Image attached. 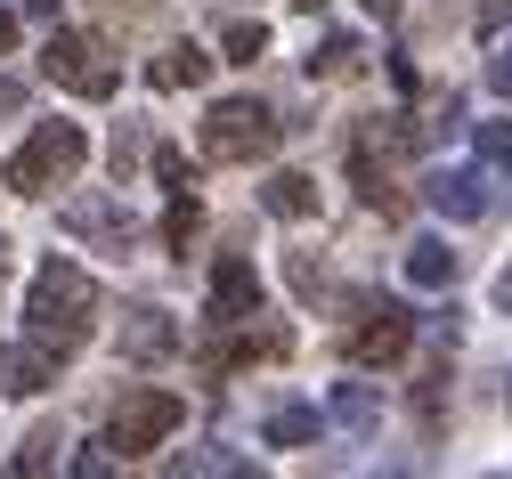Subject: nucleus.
Masks as SVG:
<instances>
[{"instance_id": "1", "label": "nucleus", "mask_w": 512, "mask_h": 479, "mask_svg": "<svg viewBox=\"0 0 512 479\" xmlns=\"http://www.w3.org/2000/svg\"><path fill=\"white\" fill-rule=\"evenodd\" d=\"M90 325H98V285H90V268H74V260H41L33 268V293H25V333L41 341V350H57V358H74L82 341H90Z\"/></svg>"}, {"instance_id": "2", "label": "nucleus", "mask_w": 512, "mask_h": 479, "mask_svg": "<svg viewBox=\"0 0 512 479\" xmlns=\"http://www.w3.org/2000/svg\"><path fill=\"white\" fill-rule=\"evenodd\" d=\"M82 163H90V130H82V122H33L0 179H9L17 195H49V187H66Z\"/></svg>"}, {"instance_id": "3", "label": "nucleus", "mask_w": 512, "mask_h": 479, "mask_svg": "<svg viewBox=\"0 0 512 479\" xmlns=\"http://www.w3.org/2000/svg\"><path fill=\"white\" fill-rule=\"evenodd\" d=\"M277 147V106L269 98H220L204 114V155L212 163H261Z\"/></svg>"}, {"instance_id": "4", "label": "nucleus", "mask_w": 512, "mask_h": 479, "mask_svg": "<svg viewBox=\"0 0 512 479\" xmlns=\"http://www.w3.org/2000/svg\"><path fill=\"white\" fill-rule=\"evenodd\" d=\"M41 74H49L57 90H74V98H114L122 65H114V49H106L98 33H49V41H41Z\"/></svg>"}, {"instance_id": "5", "label": "nucleus", "mask_w": 512, "mask_h": 479, "mask_svg": "<svg viewBox=\"0 0 512 479\" xmlns=\"http://www.w3.org/2000/svg\"><path fill=\"white\" fill-rule=\"evenodd\" d=\"M179 423H187L179 390H131V398H114V415H106V447L114 455H155Z\"/></svg>"}, {"instance_id": "6", "label": "nucleus", "mask_w": 512, "mask_h": 479, "mask_svg": "<svg viewBox=\"0 0 512 479\" xmlns=\"http://www.w3.org/2000/svg\"><path fill=\"white\" fill-rule=\"evenodd\" d=\"M407 341H415V317H407L399 301H374V309H358V325L342 333V350H350V366H399Z\"/></svg>"}, {"instance_id": "7", "label": "nucleus", "mask_w": 512, "mask_h": 479, "mask_svg": "<svg viewBox=\"0 0 512 479\" xmlns=\"http://www.w3.org/2000/svg\"><path fill=\"white\" fill-rule=\"evenodd\" d=\"M212 325H252L261 317V268H252L244 252H220L212 260V301H204Z\"/></svg>"}, {"instance_id": "8", "label": "nucleus", "mask_w": 512, "mask_h": 479, "mask_svg": "<svg viewBox=\"0 0 512 479\" xmlns=\"http://www.w3.org/2000/svg\"><path fill=\"white\" fill-rule=\"evenodd\" d=\"M57 350H41V341L25 333V341H9V350H0V390H17V398H33V390H49L57 382Z\"/></svg>"}, {"instance_id": "9", "label": "nucleus", "mask_w": 512, "mask_h": 479, "mask_svg": "<svg viewBox=\"0 0 512 479\" xmlns=\"http://www.w3.org/2000/svg\"><path fill=\"white\" fill-rule=\"evenodd\" d=\"M171 350H179V325H171L163 309H131V317H122V358L155 366V358H171Z\"/></svg>"}, {"instance_id": "10", "label": "nucleus", "mask_w": 512, "mask_h": 479, "mask_svg": "<svg viewBox=\"0 0 512 479\" xmlns=\"http://www.w3.org/2000/svg\"><path fill=\"white\" fill-rule=\"evenodd\" d=\"M431 212L439 220H480L488 212V179L480 171H439L431 179Z\"/></svg>"}, {"instance_id": "11", "label": "nucleus", "mask_w": 512, "mask_h": 479, "mask_svg": "<svg viewBox=\"0 0 512 479\" xmlns=\"http://www.w3.org/2000/svg\"><path fill=\"white\" fill-rule=\"evenodd\" d=\"M350 171H358V195H366V212H382V220H399V212H407V195L391 187V171L374 163V147H366V139L350 147Z\"/></svg>"}, {"instance_id": "12", "label": "nucleus", "mask_w": 512, "mask_h": 479, "mask_svg": "<svg viewBox=\"0 0 512 479\" xmlns=\"http://www.w3.org/2000/svg\"><path fill=\"white\" fill-rule=\"evenodd\" d=\"M57 220H66V236H106V244H122V236H131V220H122L106 195H74Z\"/></svg>"}, {"instance_id": "13", "label": "nucleus", "mask_w": 512, "mask_h": 479, "mask_svg": "<svg viewBox=\"0 0 512 479\" xmlns=\"http://www.w3.org/2000/svg\"><path fill=\"white\" fill-rule=\"evenodd\" d=\"M204 74H212V57H204L196 41H171V49L155 57V74H147V82H155V90H196Z\"/></svg>"}, {"instance_id": "14", "label": "nucleus", "mask_w": 512, "mask_h": 479, "mask_svg": "<svg viewBox=\"0 0 512 479\" xmlns=\"http://www.w3.org/2000/svg\"><path fill=\"white\" fill-rule=\"evenodd\" d=\"M261 203H269L277 220H309V212H317V179H309V171H277V179L261 187Z\"/></svg>"}, {"instance_id": "15", "label": "nucleus", "mask_w": 512, "mask_h": 479, "mask_svg": "<svg viewBox=\"0 0 512 479\" xmlns=\"http://www.w3.org/2000/svg\"><path fill=\"white\" fill-rule=\"evenodd\" d=\"M447 277H456V252H447L439 236H415V244H407V285L431 293V285H447Z\"/></svg>"}, {"instance_id": "16", "label": "nucleus", "mask_w": 512, "mask_h": 479, "mask_svg": "<svg viewBox=\"0 0 512 479\" xmlns=\"http://www.w3.org/2000/svg\"><path fill=\"white\" fill-rule=\"evenodd\" d=\"M196 228H204V203L187 195V187H171V212H163V244H171V252H187V244H196Z\"/></svg>"}, {"instance_id": "17", "label": "nucleus", "mask_w": 512, "mask_h": 479, "mask_svg": "<svg viewBox=\"0 0 512 479\" xmlns=\"http://www.w3.org/2000/svg\"><path fill=\"white\" fill-rule=\"evenodd\" d=\"M326 415H334V423H350V431H366V423L382 415V398H374L366 382H342V390H334V406H326Z\"/></svg>"}, {"instance_id": "18", "label": "nucleus", "mask_w": 512, "mask_h": 479, "mask_svg": "<svg viewBox=\"0 0 512 479\" xmlns=\"http://www.w3.org/2000/svg\"><path fill=\"white\" fill-rule=\"evenodd\" d=\"M358 57H366V49H358L350 33H334L326 49H309V74H326V82H342V74H358Z\"/></svg>"}, {"instance_id": "19", "label": "nucleus", "mask_w": 512, "mask_h": 479, "mask_svg": "<svg viewBox=\"0 0 512 479\" xmlns=\"http://www.w3.org/2000/svg\"><path fill=\"white\" fill-rule=\"evenodd\" d=\"M301 439H317V406H277L269 415V447H301Z\"/></svg>"}, {"instance_id": "20", "label": "nucleus", "mask_w": 512, "mask_h": 479, "mask_svg": "<svg viewBox=\"0 0 512 479\" xmlns=\"http://www.w3.org/2000/svg\"><path fill=\"white\" fill-rule=\"evenodd\" d=\"M220 49H228L236 65H252V57H261V49H269V25H261V17H236V25L220 33Z\"/></svg>"}, {"instance_id": "21", "label": "nucleus", "mask_w": 512, "mask_h": 479, "mask_svg": "<svg viewBox=\"0 0 512 479\" xmlns=\"http://www.w3.org/2000/svg\"><path fill=\"white\" fill-rule=\"evenodd\" d=\"M66 479H122V455H114V447H74Z\"/></svg>"}, {"instance_id": "22", "label": "nucleus", "mask_w": 512, "mask_h": 479, "mask_svg": "<svg viewBox=\"0 0 512 479\" xmlns=\"http://www.w3.org/2000/svg\"><path fill=\"white\" fill-rule=\"evenodd\" d=\"M49 463H57V431H33V439H25V455H17V471H9V479H49Z\"/></svg>"}, {"instance_id": "23", "label": "nucleus", "mask_w": 512, "mask_h": 479, "mask_svg": "<svg viewBox=\"0 0 512 479\" xmlns=\"http://www.w3.org/2000/svg\"><path fill=\"white\" fill-rule=\"evenodd\" d=\"M480 163H512V122H480Z\"/></svg>"}, {"instance_id": "24", "label": "nucleus", "mask_w": 512, "mask_h": 479, "mask_svg": "<svg viewBox=\"0 0 512 479\" xmlns=\"http://www.w3.org/2000/svg\"><path fill=\"white\" fill-rule=\"evenodd\" d=\"M488 90L512 98V41H496V57H488Z\"/></svg>"}, {"instance_id": "25", "label": "nucleus", "mask_w": 512, "mask_h": 479, "mask_svg": "<svg viewBox=\"0 0 512 479\" xmlns=\"http://www.w3.org/2000/svg\"><path fill=\"white\" fill-rule=\"evenodd\" d=\"M17 49V9H0V57Z\"/></svg>"}, {"instance_id": "26", "label": "nucleus", "mask_w": 512, "mask_h": 479, "mask_svg": "<svg viewBox=\"0 0 512 479\" xmlns=\"http://www.w3.org/2000/svg\"><path fill=\"white\" fill-rule=\"evenodd\" d=\"M17 106H25V90H17V82H0V114H17Z\"/></svg>"}, {"instance_id": "27", "label": "nucleus", "mask_w": 512, "mask_h": 479, "mask_svg": "<svg viewBox=\"0 0 512 479\" xmlns=\"http://www.w3.org/2000/svg\"><path fill=\"white\" fill-rule=\"evenodd\" d=\"M496 309H512V268H504V277H496Z\"/></svg>"}, {"instance_id": "28", "label": "nucleus", "mask_w": 512, "mask_h": 479, "mask_svg": "<svg viewBox=\"0 0 512 479\" xmlns=\"http://www.w3.org/2000/svg\"><path fill=\"white\" fill-rule=\"evenodd\" d=\"M366 17H399V0H366Z\"/></svg>"}, {"instance_id": "29", "label": "nucleus", "mask_w": 512, "mask_h": 479, "mask_svg": "<svg viewBox=\"0 0 512 479\" xmlns=\"http://www.w3.org/2000/svg\"><path fill=\"white\" fill-rule=\"evenodd\" d=\"M25 17H57V0H25Z\"/></svg>"}, {"instance_id": "30", "label": "nucleus", "mask_w": 512, "mask_h": 479, "mask_svg": "<svg viewBox=\"0 0 512 479\" xmlns=\"http://www.w3.org/2000/svg\"><path fill=\"white\" fill-rule=\"evenodd\" d=\"M220 479H261V471H244V463H228V471H220Z\"/></svg>"}, {"instance_id": "31", "label": "nucleus", "mask_w": 512, "mask_h": 479, "mask_svg": "<svg viewBox=\"0 0 512 479\" xmlns=\"http://www.w3.org/2000/svg\"><path fill=\"white\" fill-rule=\"evenodd\" d=\"M0 277H9V236H0Z\"/></svg>"}, {"instance_id": "32", "label": "nucleus", "mask_w": 512, "mask_h": 479, "mask_svg": "<svg viewBox=\"0 0 512 479\" xmlns=\"http://www.w3.org/2000/svg\"><path fill=\"white\" fill-rule=\"evenodd\" d=\"M504 398H512V390H504Z\"/></svg>"}]
</instances>
